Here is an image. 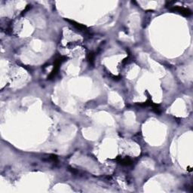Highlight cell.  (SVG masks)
<instances>
[{
	"label": "cell",
	"instance_id": "cell-1",
	"mask_svg": "<svg viewBox=\"0 0 193 193\" xmlns=\"http://www.w3.org/2000/svg\"><path fill=\"white\" fill-rule=\"evenodd\" d=\"M65 60H66V57H63V56L59 57L58 58H57L56 60H55V66H54L53 70H52L51 73L50 74L49 76H48V78H49V79H51V78H54V77L56 76V74L57 73V72H58V70H59V66H60V64H62V63L64 62Z\"/></svg>",
	"mask_w": 193,
	"mask_h": 193
},
{
	"label": "cell",
	"instance_id": "cell-2",
	"mask_svg": "<svg viewBox=\"0 0 193 193\" xmlns=\"http://www.w3.org/2000/svg\"><path fill=\"white\" fill-rule=\"evenodd\" d=\"M172 11L178 12L179 14L183 15L185 17H189L192 15V12L189 8L183 7H180V6H173L172 8H171Z\"/></svg>",
	"mask_w": 193,
	"mask_h": 193
},
{
	"label": "cell",
	"instance_id": "cell-3",
	"mask_svg": "<svg viewBox=\"0 0 193 193\" xmlns=\"http://www.w3.org/2000/svg\"><path fill=\"white\" fill-rule=\"evenodd\" d=\"M67 21L71 22L72 24H73V26H75L76 27L77 29H79V30H80V31H85V32L87 31V30H86V29H87V28H86V27H85V26L81 25V24H77V23H76V22L73 21V20H67Z\"/></svg>",
	"mask_w": 193,
	"mask_h": 193
},
{
	"label": "cell",
	"instance_id": "cell-4",
	"mask_svg": "<svg viewBox=\"0 0 193 193\" xmlns=\"http://www.w3.org/2000/svg\"><path fill=\"white\" fill-rule=\"evenodd\" d=\"M119 161L118 162H120V164H124V165H129V164H131V160L128 158H118Z\"/></svg>",
	"mask_w": 193,
	"mask_h": 193
}]
</instances>
